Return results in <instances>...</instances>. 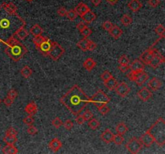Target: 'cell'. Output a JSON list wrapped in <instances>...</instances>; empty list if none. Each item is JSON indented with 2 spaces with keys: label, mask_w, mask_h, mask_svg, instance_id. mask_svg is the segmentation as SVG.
I'll list each match as a JSON object with an SVG mask.
<instances>
[{
  "label": "cell",
  "mask_w": 165,
  "mask_h": 154,
  "mask_svg": "<svg viewBox=\"0 0 165 154\" xmlns=\"http://www.w3.org/2000/svg\"><path fill=\"white\" fill-rule=\"evenodd\" d=\"M26 26V21L17 12V6L11 2L0 5V42L5 44L10 36H15L19 28Z\"/></svg>",
  "instance_id": "obj_1"
},
{
  "label": "cell",
  "mask_w": 165,
  "mask_h": 154,
  "mask_svg": "<svg viewBox=\"0 0 165 154\" xmlns=\"http://www.w3.org/2000/svg\"><path fill=\"white\" fill-rule=\"evenodd\" d=\"M60 102L66 107L72 114L78 115L87 107L90 101V97L83 90L78 84H75L61 96Z\"/></svg>",
  "instance_id": "obj_2"
},
{
  "label": "cell",
  "mask_w": 165,
  "mask_h": 154,
  "mask_svg": "<svg viewBox=\"0 0 165 154\" xmlns=\"http://www.w3.org/2000/svg\"><path fill=\"white\" fill-rule=\"evenodd\" d=\"M7 47L5 49V53L10 57L13 61L19 62L27 52V49L15 36H10L5 42Z\"/></svg>",
  "instance_id": "obj_3"
},
{
  "label": "cell",
  "mask_w": 165,
  "mask_h": 154,
  "mask_svg": "<svg viewBox=\"0 0 165 154\" xmlns=\"http://www.w3.org/2000/svg\"><path fill=\"white\" fill-rule=\"evenodd\" d=\"M154 141L159 146H163L165 144V121L162 117H159L155 123L147 129Z\"/></svg>",
  "instance_id": "obj_4"
},
{
  "label": "cell",
  "mask_w": 165,
  "mask_h": 154,
  "mask_svg": "<svg viewBox=\"0 0 165 154\" xmlns=\"http://www.w3.org/2000/svg\"><path fill=\"white\" fill-rule=\"evenodd\" d=\"M90 103L94 104V106L99 108L101 107L104 106V105L108 104L111 101V98L109 97L103 90L99 89L96 93L90 98Z\"/></svg>",
  "instance_id": "obj_5"
},
{
  "label": "cell",
  "mask_w": 165,
  "mask_h": 154,
  "mask_svg": "<svg viewBox=\"0 0 165 154\" xmlns=\"http://www.w3.org/2000/svg\"><path fill=\"white\" fill-rule=\"evenodd\" d=\"M143 147V145L142 142H141L139 138L137 137H133L130 139L126 144V148L128 150V152L133 154L139 152Z\"/></svg>",
  "instance_id": "obj_6"
},
{
  "label": "cell",
  "mask_w": 165,
  "mask_h": 154,
  "mask_svg": "<svg viewBox=\"0 0 165 154\" xmlns=\"http://www.w3.org/2000/svg\"><path fill=\"white\" fill-rule=\"evenodd\" d=\"M64 53H65V48H63L61 45H60L58 43L54 42L53 46L48 53V56L50 57L53 61H57L64 55Z\"/></svg>",
  "instance_id": "obj_7"
},
{
  "label": "cell",
  "mask_w": 165,
  "mask_h": 154,
  "mask_svg": "<svg viewBox=\"0 0 165 154\" xmlns=\"http://www.w3.org/2000/svg\"><path fill=\"white\" fill-rule=\"evenodd\" d=\"M53 44H54V41H52L49 38L46 37L45 38V40L42 42L41 44H40V46L38 47L36 49L40 51V52L43 56H48V53H49L50 50L52 49V46H53Z\"/></svg>",
  "instance_id": "obj_8"
},
{
  "label": "cell",
  "mask_w": 165,
  "mask_h": 154,
  "mask_svg": "<svg viewBox=\"0 0 165 154\" xmlns=\"http://www.w3.org/2000/svg\"><path fill=\"white\" fill-rule=\"evenodd\" d=\"M163 63H164V57L160 54V52L159 51L155 48V50H154V56L151 59V60L150 61L148 65L151 67L155 69L157 67H159Z\"/></svg>",
  "instance_id": "obj_9"
},
{
  "label": "cell",
  "mask_w": 165,
  "mask_h": 154,
  "mask_svg": "<svg viewBox=\"0 0 165 154\" xmlns=\"http://www.w3.org/2000/svg\"><path fill=\"white\" fill-rule=\"evenodd\" d=\"M154 50H155V46L152 45V46L149 48L147 50L143 52L139 59L140 60L142 61L144 64L148 65L150 61L151 60V59L154 56Z\"/></svg>",
  "instance_id": "obj_10"
},
{
  "label": "cell",
  "mask_w": 165,
  "mask_h": 154,
  "mask_svg": "<svg viewBox=\"0 0 165 154\" xmlns=\"http://www.w3.org/2000/svg\"><path fill=\"white\" fill-rule=\"evenodd\" d=\"M115 91L117 94L121 97H125L131 92V88L127 84L126 82H121V83H118L117 86L115 87Z\"/></svg>",
  "instance_id": "obj_11"
},
{
  "label": "cell",
  "mask_w": 165,
  "mask_h": 154,
  "mask_svg": "<svg viewBox=\"0 0 165 154\" xmlns=\"http://www.w3.org/2000/svg\"><path fill=\"white\" fill-rule=\"evenodd\" d=\"M129 67L131 71H132L133 73H139L144 71L145 64L140 60L139 59H137L133 61L131 64H129Z\"/></svg>",
  "instance_id": "obj_12"
},
{
  "label": "cell",
  "mask_w": 165,
  "mask_h": 154,
  "mask_svg": "<svg viewBox=\"0 0 165 154\" xmlns=\"http://www.w3.org/2000/svg\"><path fill=\"white\" fill-rule=\"evenodd\" d=\"M149 79V75L147 73L145 72L144 71H141L139 73H135L134 82H135L136 84L138 86H142L146 81H147Z\"/></svg>",
  "instance_id": "obj_13"
},
{
  "label": "cell",
  "mask_w": 165,
  "mask_h": 154,
  "mask_svg": "<svg viewBox=\"0 0 165 154\" xmlns=\"http://www.w3.org/2000/svg\"><path fill=\"white\" fill-rule=\"evenodd\" d=\"M140 141L142 142L143 145L145 147H151L152 145V144L155 142L154 138H153L152 135L149 133L148 130H147L145 133L143 134L139 137Z\"/></svg>",
  "instance_id": "obj_14"
},
{
  "label": "cell",
  "mask_w": 165,
  "mask_h": 154,
  "mask_svg": "<svg viewBox=\"0 0 165 154\" xmlns=\"http://www.w3.org/2000/svg\"><path fill=\"white\" fill-rule=\"evenodd\" d=\"M137 95H138V97L143 101H147L152 97V92L146 87L141 88L138 92Z\"/></svg>",
  "instance_id": "obj_15"
},
{
  "label": "cell",
  "mask_w": 165,
  "mask_h": 154,
  "mask_svg": "<svg viewBox=\"0 0 165 154\" xmlns=\"http://www.w3.org/2000/svg\"><path fill=\"white\" fill-rule=\"evenodd\" d=\"M114 135H115V134L111 132V129H107L103 132V133L101 134L100 138L103 141L105 142V143H107V144H110V143H111V142L113 141Z\"/></svg>",
  "instance_id": "obj_16"
},
{
  "label": "cell",
  "mask_w": 165,
  "mask_h": 154,
  "mask_svg": "<svg viewBox=\"0 0 165 154\" xmlns=\"http://www.w3.org/2000/svg\"><path fill=\"white\" fill-rule=\"evenodd\" d=\"M147 85H148V87H150L152 91H156V90L159 89V88L162 87L163 83H162L161 80H159V79H157L156 77H153V78H151V79L149 80Z\"/></svg>",
  "instance_id": "obj_17"
},
{
  "label": "cell",
  "mask_w": 165,
  "mask_h": 154,
  "mask_svg": "<svg viewBox=\"0 0 165 154\" xmlns=\"http://www.w3.org/2000/svg\"><path fill=\"white\" fill-rule=\"evenodd\" d=\"M49 148L53 152H58L59 150L62 148V142L58 138H53L48 144Z\"/></svg>",
  "instance_id": "obj_18"
},
{
  "label": "cell",
  "mask_w": 165,
  "mask_h": 154,
  "mask_svg": "<svg viewBox=\"0 0 165 154\" xmlns=\"http://www.w3.org/2000/svg\"><path fill=\"white\" fill-rule=\"evenodd\" d=\"M81 18H82V20H83L85 23H86L88 24V23L94 22V21L97 19V15L94 11L90 10H89V11H87L86 13H85L82 16H81Z\"/></svg>",
  "instance_id": "obj_19"
},
{
  "label": "cell",
  "mask_w": 165,
  "mask_h": 154,
  "mask_svg": "<svg viewBox=\"0 0 165 154\" xmlns=\"http://www.w3.org/2000/svg\"><path fill=\"white\" fill-rule=\"evenodd\" d=\"M127 6L133 12H137L143 7V3L139 0H131L127 3Z\"/></svg>",
  "instance_id": "obj_20"
},
{
  "label": "cell",
  "mask_w": 165,
  "mask_h": 154,
  "mask_svg": "<svg viewBox=\"0 0 165 154\" xmlns=\"http://www.w3.org/2000/svg\"><path fill=\"white\" fill-rule=\"evenodd\" d=\"M75 11L77 12L78 16H82V15L86 13L87 11L90 10V8L86 4H85L84 2H79L77 6H75Z\"/></svg>",
  "instance_id": "obj_21"
},
{
  "label": "cell",
  "mask_w": 165,
  "mask_h": 154,
  "mask_svg": "<svg viewBox=\"0 0 165 154\" xmlns=\"http://www.w3.org/2000/svg\"><path fill=\"white\" fill-rule=\"evenodd\" d=\"M24 110H25V112L28 115L34 116V115H36V113H37L38 107L34 101H31V102H29L26 105Z\"/></svg>",
  "instance_id": "obj_22"
},
{
  "label": "cell",
  "mask_w": 165,
  "mask_h": 154,
  "mask_svg": "<svg viewBox=\"0 0 165 154\" xmlns=\"http://www.w3.org/2000/svg\"><path fill=\"white\" fill-rule=\"evenodd\" d=\"M109 33H110L111 37H113L115 40H118L123 36V30L120 27L116 25H113L112 28L109 31Z\"/></svg>",
  "instance_id": "obj_23"
},
{
  "label": "cell",
  "mask_w": 165,
  "mask_h": 154,
  "mask_svg": "<svg viewBox=\"0 0 165 154\" xmlns=\"http://www.w3.org/2000/svg\"><path fill=\"white\" fill-rule=\"evenodd\" d=\"M97 63L93 60L92 58H87L83 63V67L87 70L88 71H92L94 67H96Z\"/></svg>",
  "instance_id": "obj_24"
},
{
  "label": "cell",
  "mask_w": 165,
  "mask_h": 154,
  "mask_svg": "<svg viewBox=\"0 0 165 154\" xmlns=\"http://www.w3.org/2000/svg\"><path fill=\"white\" fill-rule=\"evenodd\" d=\"M2 152L5 154H16L19 152V150L14 144H6L2 148Z\"/></svg>",
  "instance_id": "obj_25"
},
{
  "label": "cell",
  "mask_w": 165,
  "mask_h": 154,
  "mask_svg": "<svg viewBox=\"0 0 165 154\" xmlns=\"http://www.w3.org/2000/svg\"><path fill=\"white\" fill-rule=\"evenodd\" d=\"M104 84L106 86V87H107L109 90H111V91H113V90L115 89V87L117 86L118 84V81L117 79L114 78L113 76L111 77V79H109L108 80L104 82Z\"/></svg>",
  "instance_id": "obj_26"
},
{
  "label": "cell",
  "mask_w": 165,
  "mask_h": 154,
  "mask_svg": "<svg viewBox=\"0 0 165 154\" xmlns=\"http://www.w3.org/2000/svg\"><path fill=\"white\" fill-rule=\"evenodd\" d=\"M43 32H44V30L39 24H34L30 29V33L33 36H41Z\"/></svg>",
  "instance_id": "obj_27"
},
{
  "label": "cell",
  "mask_w": 165,
  "mask_h": 154,
  "mask_svg": "<svg viewBox=\"0 0 165 154\" xmlns=\"http://www.w3.org/2000/svg\"><path fill=\"white\" fill-rule=\"evenodd\" d=\"M89 42H90V40H88V38H83V39H82V40L78 42L77 46H78V48H80L81 50L84 51V52H86V51H88Z\"/></svg>",
  "instance_id": "obj_28"
},
{
  "label": "cell",
  "mask_w": 165,
  "mask_h": 154,
  "mask_svg": "<svg viewBox=\"0 0 165 154\" xmlns=\"http://www.w3.org/2000/svg\"><path fill=\"white\" fill-rule=\"evenodd\" d=\"M28 31L25 29V27H23L19 28V30H17L15 32V36L19 40H24L26 37L28 36Z\"/></svg>",
  "instance_id": "obj_29"
},
{
  "label": "cell",
  "mask_w": 165,
  "mask_h": 154,
  "mask_svg": "<svg viewBox=\"0 0 165 154\" xmlns=\"http://www.w3.org/2000/svg\"><path fill=\"white\" fill-rule=\"evenodd\" d=\"M115 130L117 132V133L121 134V135H124V134L127 133V132L128 131V128L123 122H120V123H119L116 125Z\"/></svg>",
  "instance_id": "obj_30"
},
{
  "label": "cell",
  "mask_w": 165,
  "mask_h": 154,
  "mask_svg": "<svg viewBox=\"0 0 165 154\" xmlns=\"http://www.w3.org/2000/svg\"><path fill=\"white\" fill-rule=\"evenodd\" d=\"M2 141H3L6 144H14V145H15L17 143V141H18V139H17V137H15V136L6 135V134H5L4 137L2 138Z\"/></svg>",
  "instance_id": "obj_31"
},
{
  "label": "cell",
  "mask_w": 165,
  "mask_h": 154,
  "mask_svg": "<svg viewBox=\"0 0 165 154\" xmlns=\"http://www.w3.org/2000/svg\"><path fill=\"white\" fill-rule=\"evenodd\" d=\"M21 75L25 78V79H28L31 75H32V70L28 66H24V67H22V69L20 70Z\"/></svg>",
  "instance_id": "obj_32"
},
{
  "label": "cell",
  "mask_w": 165,
  "mask_h": 154,
  "mask_svg": "<svg viewBox=\"0 0 165 154\" xmlns=\"http://www.w3.org/2000/svg\"><path fill=\"white\" fill-rule=\"evenodd\" d=\"M155 32L157 36H159L160 39H164L165 37V28L162 24L157 25L155 28Z\"/></svg>",
  "instance_id": "obj_33"
},
{
  "label": "cell",
  "mask_w": 165,
  "mask_h": 154,
  "mask_svg": "<svg viewBox=\"0 0 165 154\" xmlns=\"http://www.w3.org/2000/svg\"><path fill=\"white\" fill-rule=\"evenodd\" d=\"M132 22H133V19H132L131 17L129 15H127V14H125V15L122 16L121 23H123L124 26H126V27H128V26L131 25Z\"/></svg>",
  "instance_id": "obj_34"
},
{
  "label": "cell",
  "mask_w": 165,
  "mask_h": 154,
  "mask_svg": "<svg viewBox=\"0 0 165 154\" xmlns=\"http://www.w3.org/2000/svg\"><path fill=\"white\" fill-rule=\"evenodd\" d=\"M88 125H89V127L92 129V130H96V129L100 126V122H99L97 119L92 118L89 121Z\"/></svg>",
  "instance_id": "obj_35"
},
{
  "label": "cell",
  "mask_w": 165,
  "mask_h": 154,
  "mask_svg": "<svg viewBox=\"0 0 165 154\" xmlns=\"http://www.w3.org/2000/svg\"><path fill=\"white\" fill-rule=\"evenodd\" d=\"M124 141V138L123 137V135L121 134H115L114 135V138H113V141L115 144H117V145H121Z\"/></svg>",
  "instance_id": "obj_36"
},
{
  "label": "cell",
  "mask_w": 165,
  "mask_h": 154,
  "mask_svg": "<svg viewBox=\"0 0 165 154\" xmlns=\"http://www.w3.org/2000/svg\"><path fill=\"white\" fill-rule=\"evenodd\" d=\"M45 38L44 36H34V38L32 39V42H33V44H35V46H36V48H37L38 47L40 46V44H41L42 42L44 41L45 40Z\"/></svg>",
  "instance_id": "obj_37"
},
{
  "label": "cell",
  "mask_w": 165,
  "mask_h": 154,
  "mask_svg": "<svg viewBox=\"0 0 165 154\" xmlns=\"http://www.w3.org/2000/svg\"><path fill=\"white\" fill-rule=\"evenodd\" d=\"M78 16V14H77V12H76L74 9H72V10H69L67 12V15H66V17L69 19V20L72 21V22L75 20Z\"/></svg>",
  "instance_id": "obj_38"
},
{
  "label": "cell",
  "mask_w": 165,
  "mask_h": 154,
  "mask_svg": "<svg viewBox=\"0 0 165 154\" xmlns=\"http://www.w3.org/2000/svg\"><path fill=\"white\" fill-rule=\"evenodd\" d=\"M81 32V34H82V36H83L84 38H88L90 37L91 35H92V30L90 29V27H88L87 26H86L85 28H83V29L82 30V31H80Z\"/></svg>",
  "instance_id": "obj_39"
},
{
  "label": "cell",
  "mask_w": 165,
  "mask_h": 154,
  "mask_svg": "<svg viewBox=\"0 0 165 154\" xmlns=\"http://www.w3.org/2000/svg\"><path fill=\"white\" fill-rule=\"evenodd\" d=\"M119 64L121 65H129L130 60L126 55H123L119 58Z\"/></svg>",
  "instance_id": "obj_40"
},
{
  "label": "cell",
  "mask_w": 165,
  "mask_h": 154,
  "mask_svg": "<svg viewBox=\"0 0 165 154\" xmlns=\"http://www.w3.org/2000/svg\"><path fill=\"white\" fill-rule=\"evenodd\" d=\"M52 125H53L55 128L59 129V128L61 127V125H63V122L61 119L59 118V117H56V118H54L52 121Z\"/></svg>",
  "instance_id": "obj_41"
},
{
  "label": "cell",
  "mask_w": 165,
  "mask_h": 154,
  "mask_svg": "<svg viewBox=\"0 0 165 154\" xmlns=\"http://www.w3.org/2000/svg\"><path fill=\"white\" fill-rule=\"evenodd\" d=\"M102 27H103V28L105 30V31H109L111 29V28H112V27H113V23H111L110 20H107V21H105L104 23H103Z\"/></svg>",
  "instance_id": "obj_42"
},
{
  "label": "cell",
  "mask_w": 165,
  "mask_h": 154,
  "mask_svg": "<svg viewBox=\"0 0 165 154\" xmlns=\"http://www.w3.org/2000/svg\"><path fill=\"white\" fill-rule=\"evenodd\" d=\"M112 76H113V75H112V74H111L110 71H105L101 75V79H103V82H105V81H107V80H108L109 79H111Z\"/></svg>",
  "instance_id": "obj_43"
},
{
  "label": "cell",
  "mask_w": 165,
  "mask_h": 154,
  "mask_svg": "<svg viewBox=\"0 0 165 154\" xmlns=\"http://www.w3.org/2000/svg\"><path fill=\"white\" fill-rule=\"evenodd\" d=\"M27 133L29 134V135L34 136L37 133L38 130H37V129L35 127V126H33V125H29V126H28V128H27Z\"/></svg>",
  "instance_id": "obj_44"
},
{
  "label": "cell",
  "mask_w": 165,
  "mask_h": 154,
  "mask_svg": "<svg viewBox=\"0 0 165 154\" xmlns=\"http://www.w3.org/2000/svg\"><path fill=\"white\" fill-rule=\"evenodd\" d=\"M23 122L25 124V125H27L29 126V125H31L34 124V118L32 117V116L29 115V116L26 117L25 118H23Z\"/></svg>",
  "instance_id": "obj_45"
},
{
  "label": "cell",
  "mask_w": 165,
  "mask_h": 154,
  "mask_svg": "<svg viewBox=\"0 0 165 154\" xmlns=\"http://www.w3.org/2000/svg\"><path fill=\"white\" fill-rule=\"evenodd\" d=\"M63 126L65 127L66 130H71L72 128L73 127V123L71 120H66V121L63 123Z\"/></svg>",
  "instance_id": "obj_46"
},
{
  "label": "cell",
  "mask_w": 165,
  "mask_h": 154,
  "mask_svg": "<svg viewBox=\"0 0 165 154\" xmlns=\"http://www.w3.org/2000/svg\"><path fill=\"white\" fill-rule=\"evenodd\" d=\"M67 12H68V10H66V8L64 7V6H61V7H59V8L57 9V14H58L59 16H61V17L66 16Z\"/></svg>",
  "instance_id": "obj_47"
},
{
  "label": "cell",
  "mask_w": 165,
  "mask_h": 154,
  "mask_svg": "<svg viewBox=\"0 0 165 154\" xmlns=\"http://www.w3.org/2000/svg\"><path fill=\"white\" fill-rule=\"evenodd\" d=\"M82 117H83V118L85 119V121H89L90 120V119L93 118V113L90 112V110H86L85 111V113L82 114Z\"/></svg>",
  "instance_id": "obj_48"
},
{
  "label": "cell",
  "mask_w": 165,
  "mask_h": 154,
  "mask_svg": "<svg viewBox=\"0 0 165 154\" xmlns=\"http://www.w3.org/2000/svg\"><path fill=\"white\" fill-rule=\"evenodd\" d=\"M110 110H111V108L107 106V104L98 108V112H99L102 115H107V113H109Z\"/></svg>",
  "instance_id": "obj_49"
},
{
  "label": "cell",
  "mask_w": 165,
  "mask_h": 154,
  "mask_svg": "<svg viewBox=\"0 0 165 154\" xmlns=\"http://www.w3.org/2000/svg\"><path fill=\"white\" fill-rule=\"evenodd\" d=\"M7 96L10 97V99H12L13 100H15V98L18 96V92H17L16 90L15 89H10L9 90L8 92H7Z\"/></svg>",
  "instance_id": "obj_50"
},
{
  "label": "cell",
  "mask_w": 165,
  "mask_h": 154,
  "mask_svg": "<svg viewBox=\"0 0 165 154\" xmlns=\"http://www.w3.org/2000/svg\"><path fill=\"white\" fill-rule=\"evenodd\" d=\"M148 5L152 8H156L157 6L160 4V0H148Z\"/></svg>",
  "instance_id": "obj_51"
},
{
  "label": "cell",
  "mask_w": 165,
  "mask_h": 154,
  "mask_svg": "<svg viewBox=\"0 0 165 154\" xmlns=\"http://www.w3.org/2000/svg\"><path fill=\"white\" fill-rule=\"evenodd\" d=\"M6 135H10V136H15L16 137L17 135H18V132L15 130L14 128L12 127H10L8 128V129H6Z\"/></svg>",
  "instance_id": "obj_52"
},
{
  "label": "cell",
  "mask_w": 165,
  "mask_h": 154,
  "mask_svg": "<svg viewBox=\"0 0 165 154\" xmlns=\"http://www.w3.org/2000/svg\"><path fill=\"white\" fill-rule=\"evenodd\" d=\"M118 68H119V71H121V72H123V73L127 72V71L130 70L129 65H121V64H119V67H118Z\"/></svg>",
  "instance_id": "obj_53"
},
{
  "label": "cell",
  "mask_w": 165,
  "mask_h": 154,
  "mask_svg": "<svg viewBox=\"0 0 165 154\" xmlns=\"http://www.w3.org/2000/svg\"><path fill=\"white\" fill-rule=\"evenodd\" d=\"M13 102H14V100H13L12 99H10V97H8V96L5 97V99L3 100V103H4V104L6 105V107L11 106L13 104Z\"/></svg>",
  "instance_id": "obj_54"
},
{
  "label": "cell",
  "mask_w": 165,
  "mask_h": 154,
  "mask_svg": "<svg viewBox=\"0 0 165 154\" xmlns=\"http://www.w3.org/2000/svg\"><path fill=\"white\" fill-rule=\"evenodd\" d=\"M85 119L83 118V117H82V115H80L78 114L77 115V117H76V122L79 125H83L84 123H85Z\"/></svg>",
  "instance_id": "obj_55"
},
{
  "label": "cell",
  "mask_w": 165,
  "mask_h": 154,
  "mask_svg": "<svg viewBox=\"0 0 165 154\" xmlns=\"http://www.w3.org/2000/svg\"><path fill=\"white\" fill-rule=\"evenodd\" d=\"M97 47H98V45H97L96 43L90 40L89 45H88V51H94L97 48Z\"/></svg>",
  "instance_id": "obj_56"
},
{
  "label": "cell",
  "mask_w": 165,
  "mask_h": 154,
  "mask_svg": "<svg viewBox=\"0 0 165 154\" xmlns=\"http://www.w3.org/2000/svg\"><path fill=\"white\" fill-rule=\"evenodd\" d=\"M86 25H87V23H85V22H80L79 23L77 24V28H78V31H81L83 28H85L86 27Z\"/></svg>",
  "instance_id": "obj_57"
},
{
  "label": "cell",
  "mask_w": 165,
  "mask_h": 154,
  "mask_svg": "<svg viewBox=\"0 0 165 154\" xmlns=\"http://www.w3.org/2000/svg\"><path fill=\"white\" fill-rule=\"evenodd\" d=\"M91 2L94 6H98L101 4L102 1L101 0H91Z\"/></svg>",
  "instance_id": "obj_58"
},
{
  "label": "cell",
  "mask_w": 165,
  "mask_h": 154,
  "mask_svg": "<svg viewBox=\"0 0 165 154\" xmlns=\"http://www.w3.org/2000/svg\"><path fill=\"white\" fill-rule=\"evenodd\" d=\"M108 3H110L111 5H112V6H114V5H115L116 3L118 2V1L119 0H106Z\"/></svg>",
  "instance_id": "obj_59"
},
{
  "label": "cell",
  "mask_w": 165,
  "mask_h": 154,
  "mask_svg": "<svg viewBox=\"0 0 165 154\" xmlns=\"http://www.w3.org/2000/svg\"><path fill=\"white\" fill-rule=\"evenodd\" d=\"M26 1H27V2H31L32 1H33V0H26Z\"/></svg>",
  "instance_id": "obj_60"
},
{
  "label": "cell",
  "mask_w": 165,
  "mask_h": 154,
  "mask_svg": "<svg viewBox=\"0 0 165 154\" xmlns=\"http://www.w3.org/2000/svg\"><path fill=\"white\" fill-rule=\"evenodd\" d=\"M0 104H1V100H0Z\"/></svg>",
  "instance_id": "obj_61"
},
{
  "label": "cell",
  "mask_w": 165,
  "mask_h": 154,
  "mask_svg": "<svg viewBox=\"0 0 165 154\" xmlns=\"http://www.w3.org/2000/svg\"><path fill=\"white\" fill-rule=\"evenodd\" d=\"M0 148H1V144H0Z\"/></svg>",
  "instance_id": "obj_62"
}]
</instances>
